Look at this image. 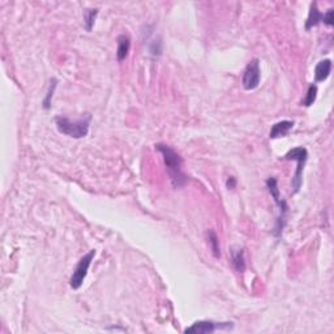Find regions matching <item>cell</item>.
<instances>
[{
    "instance_id": "obj_1",
    "label": "cell",
    "mask_w": 334,
    "mask_h": 334,
    "mask_svg": "<svg viewBox=\"0 0 334 334\" xmlns=\"http://www.w3.org/2000/svg\"><path fill=\"white\" fill-rule=\"evenodd\" d=\"M156 149L164 157L165 166H166L167 174L170 176L171 184L174 185V188H181L185 185L188 178L183 172V160L171 146L166 144H157Z\"/></svg>"
},
{
    "instance_id": "obj_2",
    "label": "cell",
    "mask_w": 334,
    "mask_h": 334,
    "mask_svg": "<svg viewBox=\"0 0 334 334\" xmlns=\"http://www.w3.org/2000/svg\"><path fill=\"white\" fill-rule=\"evenodd\" d=\"M90 120H92L90 115L75 121L69 120L65 116H57L55 117V124H56L57 131L63 135L73 137V139H82L89 133Z\"/></svg>"
},
{
    "instance_id": "obj_3",
    "label": "cell",
    "mask_w": 334,
    "mask_h": 334,
    "mask_svg": "<svg viewBox=\"0 0 334 334\" xmlns=\"http://www.w3.org/2000/svg\"><path fill=\"white\" fill-rule=\"evenodd\" d=\"M283 160L286 161H296V171L294 176H292L291 181V189L292 193H298L302 188L303 184V170H304V165H306L307 160H308V150L303 146H298L294 149L288 150L287 153L283 156Z\"/></svg>"
},
{
    "instance_id": "obj_4",
    "label": "cell",
    "mask_w": 334,
    "mask_h": 334,
    "mask_svg": "<svg viewBox=\"0 0 334 334\" xmlns=\"http://www.w3.org/2000/svg\"><path fill=\"white\" fill-rule=\"evenodd\" d=\"M267 188L269 193L273 197L274 203L279 208V218L277 221V227H276V235H281L283 231L284 224H286V213H287V204L281 197L279 188H278V181L276 178H269L267 180Z\"/></svg>"
},
{
    "instance_id": "obj_5",
    "label": "cell",
    "mask_w": 334,
    "mask_h": 334,
    "mask_svg": "<svg viewBox=\"0 0 334 334\" xmlns=\"http://www.w3.org/2000/svg\"><path fill=\"white\" fill-rule=\"evenodd\" d=\"M234 328V323H217L212 320H200L184 329L185 334H208L217 331H230Z\"/></svg>"
},
{
    "instance_id": "obj_6",
    "label": "cell",
    "mask_w": 334,
    "mask_h": 334,
    "mask_svg": "<svg viewBox=\"0 0 334 334\" xmlns=\"http://www.w3.org/2000/svg\"><path fill=\"white\" fill-rule=\"evenodd\" d=\"M94 256H96V251L92 249L89 253H86L85 256L81 257V260H80L77 265H76L75 270H73V274H72L71 279H69V284H71V287L73 288V290H78V288L82 286L84 279L86 278V274H88V270H89L90 264H92Z\"/></svg>"
},
{
    "instance_id": "obj_7",
    "label": "cell",
    "mask_w": 334,
    "mask_h": 334,
    "mask_svg": "<svg viewBox=\"0 0 334 334\" xmlns=\"http://www.w3.org/2000/svg\"><path fill=\"white\" fill-rule=\"evenodd\" d=\"M261 81V69H260L259 59H253L248 65L245 67L243 73L242 84L245 90H253L259 86Z\"/></svg>"
},
{
    "instance_id": "obj_8",
    "label": "cell",
    "mask_w": 334,
    "mask_h": 334,
    "mask_svg": "<svg viewBox=\"0 0 334 334\" xmlns=\"http://www.w3.org/2000/svg\"><path fill=\"white\" fill-rule=\"evenodd\" d=\"M294 125H295V123H294L292 120L278 121V123H276V124L272 127V129H270L269 137H270V139H278V137H283V136H286V135H288V133H290V131L294 128Z\"/></svg>"
},
{
    "instance_id": "obj_9",
    "label": "cell",
    "mask_w": 334,
    "mask_h": 334,
    "mask_svg": "<svg viewBox=\"0 0 334 334\" xmlns=\"http://www.w3.org/2000/svg\"><path fill=\"white\" fill-rule=\"evenodd\" d=\"M332 72V60L331 59H325L321 60L320 63H317L316 68H315V81L323 82L325 81Z\"/></svg>"
},
{
    "instance_id": "obj_10",
    "label": "cell",
    "mask_w": 334,
    "mask_h": 334,
    "mask_svg": "<svg viewBox=\"0 0 334 334\" xmlns=\"http://www.w3.org/2000/svg\"><path fill=\"white\" fill-rule=\"evenodd\" d=\"M129 50H131V39L128 36L121 34L117 38V50H116V57L119 61L125 60V57L128 56Z\"/></svg>"
},
{
    "instance_id": "obj_11",
    "label": "cell",
    "mask_w": 334,
    "mask_h": 334,
    "mask_svg": "<svg viewBox=\"0 0 334 334\" xmlns=\"http://www.w3.org/2000/svg\"><path fill=\"white\" fill-rule=\"evenodd\" d=\"M320 22H324V13H321L319 9H317V4L312 3L311 4V11H309L308 18L306 21V29L307 30H311L313 26L319 25Z\"/></svg>"
},
{
    "instance_id": "obj_12",
    "label": "cell",
    "mask_w": 334,
    "mask_h": 334,
    "mask_svg": "<svg viewBox=\"0 0 334 334\" xmlns=\"http://www.w3.org/2000/svg\"><path fill=\"white\" fill-rule=\"evenodd\" d=\"M231 263L236 272L243 273L245 270V259H244V249L238 247V248H231Z\"/></svg>"
},
{
    "instance_id": "obj_13",
    "label": "cell",
    "mask_w": 334,
    "mask_h": 334,
    "mask_svg": "<svg viewBox=\"0 0 334 334\" xmlns=\"http://www.w3.org/2000/svg\"><path fill=\"white\" fill-rule=\"evenodd\" d=\"M98 12L100 11L97 8H88V9L84 11V26H85L86 32H92L93 30Z\"/></svg>"
},
{
    "instance_id": "obj_14",
    "label": "cell",
    "mask_w": 334,
    "mask_h": 334,
    "mask_svg": "<svg viewBox=\"0 0 334 334\" xmlns=\"http://www.w3.org/2000/svg\"><path fill=\"white\" fill-rule=\"evenodd\" d=\"M208 243H209V247L212 249V253L216 259H220L221 257V248H220V240H218L217 234L213 231V230H209L208 231Z\"/></svg>"
},
{
    "instance_id": "obj_15",
    "label": "cell",
    "mask_w": 334,
    "mask_h": 334,
    "mask_svg": "<svg viewBox=\"0 0 334 334\" xmlns=\"http://www.w3.org/2000/svg\"><path fill=\"white\" fill-rule=\"evenodd\" d=\"M55 89H56V80L54 78V80H51L50 86H49V90H47V93H46V97H45V98H43V101H42L43 107H45L46 110H49V109L51 107V103H53V97H54V93H55Z\"/></svg>"
},
{
    "instance_id": "obj_16",
    "label": "cell",
    "mask_w": 334,
    "mask_h": 334,
    "mask_svg": "<svg viewBox=\"0 0 334 334\" xmlns=\"http://www.w3.org/2000/svg\"><path fill=\"white\" fill-rule=\"evenodd\" d=\"M316 97H317V86L315 85V84H311L308 90H307V96L306 98L303 100L302 105L306 107L312 106L313 103H315V101H316Z\"/></svg>"
},
{
    "instance_id": "obj_17",
    "label": "cell",
    "mask_w": 334,
    "mask_h": 334,
    "mask_svg": "<svg viewBox=\"0 0 334 334\" xmlns=\"http://www.w3.org/2000/svg\"><path fill=\"white\" fill-rule=\"evenodd\" d=\"M324 24L328 26H333V24H334L333 9H329L327 13H324Z\"/></svg>"
},
{
    "instance_id": "obj_18",
    "label": "cell",
    "mask_w": 334,
    "mask_h": 334,
    "mask_svg": "<svg viewBox=\"0 0 334 334\" xmlns=\"http://www.w3.org/2000/svg\"><path fill=\"white\" fill-rule=\"evenodd\" d=\"M226 185H227L228 189H234L235 187H236V179H235L234 176H230V178L227 179V181H226Z\"/></svg>"
}]
</instances>
